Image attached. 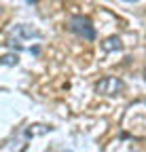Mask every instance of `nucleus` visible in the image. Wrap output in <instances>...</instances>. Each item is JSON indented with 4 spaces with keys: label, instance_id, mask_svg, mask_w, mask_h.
Returning <instances> with one entry per match:
<instances>
[{
    "label": "nucleus",
    "instance_id": "f03ea898",
    "mask_svg": "<svg viewBox=\"0 0 146 152\" xmlns=\"http://www.w3.org/2000/svg\"><path fill=\"white\" fill-rule=\"evenodd\" d=\"M70 32H74L76 36L85 38V40H93L95 38V28L91 23V19L83 17V15H74L70 19Z\"/></svg>",
    "mask_w": 146,
    "mask_h": 152
},
{
    "label": "nucleus",
    "instance_id": "6e6552de",
    "mask_svg": "<svg viewBox=\"0 0 146 152\" xmlns=\"http://www.w3.org/2000/svg\"><path fill=\"white\" fill-rule=\"evenodd\" d=\"M144 78H146V70H144Z\"/></svg>",
    "mask_w": 146,
    "mask_h": 152
},
{
    "label": "nucleus",
    "instance_id": "20e7f679",
    "mask_svg": "<svg viewBox=\"0 0 146 152\" xmlns=\"http://www.w3.org/2000/svg\"><path fill=\"white\" fill-rule=\"evenodd\" d=\"M121 47H123V45H121V38H119V36H112V38H108L106 42H102V49H104V51H114V49L119 51Z\"/></svg>",
    "mask_w": 146,
    "mask_h": 152
},
{
    "label": "nucleus",
    "instance_id": "423d86ee",
    "mask_svg": "<svg viewBox=\"0 0 146 152\" xmlns=\"http://www.w3.org/2000/svg\"><path fill=\"white\" fill-rule=\"evenodd\" d=\"M17 61H19L17 55H2V57H0V64H4V66H15Z\"/></svg>",
    "mask_w": 146,
    "mask_h": 152
},
{
    "label": "nucleus",
    "instance_id": "7ed1b4c3",
    "mask_svg": "<svg viewBox=\"0 0 146 152\" xmlns=\"http://www.w3.org/2000/svg\"><path fill=\"white\" fill-rule=\"evenodd\" d=\"M123 89H125V83L121 78H117V76H106L95 85V91L102 95H119Z\"/></svg>",
    "mask_w": 146,
    "mask_h": 152
},
{
    "label": "nucleus",
    "instance_id": "f257e3e1",
    "mask_svg": "<svg viewBox=\"0 0 146 152\" xmlns=\"http://www.w3.org/2000/svg\"><path fill=\"white\" fill-rule=\"evenodd\" d=\"M140 108H142V102L129 106V110H127V114H125V121H123V127L129 129L134 135H138V137L146 135V121L140 116V114H142Z\"/></svg>",
    "mask_w": 146,
    "mask_h": 152
},
{
    "label": "nucleus",
    "instance_id": "39448f33",
    "mask_svg": "<svg viewBox=\"0 0 146 152\" xmlns=\"http://www.w3.org/2000/svg\"><path fill=\"white\" fill-rule=\"evenodd\" d=\"M17 32H19L21 36H26V38H40V32H36V30H32V28H28V26H19L17 28Z\"/></svg>",
    "mask_w": 146,
    "mask_h": 152
},
{
    "label": "nucleus",
    "instance_id": "0eeeda50",
    "mask_svg": "<svg viewBox=\"0 0 146 152\" xmlns=\"http://www.w3.org/2000/svg\"><path fill=\"white\" fill-rule=\"evenodd\" d=\"M26 2H28V4H36V2H38V0H26Z\"/></svg>",
    "mask_w": 146,
    "mask_h": 152
}]
</instances>
